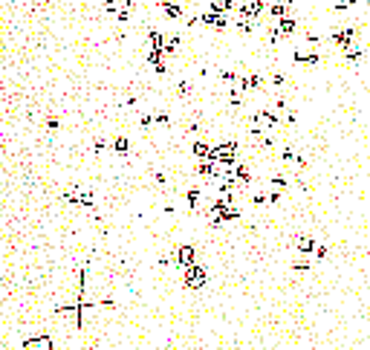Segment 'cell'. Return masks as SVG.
<instances>
[{"instance_id":"6da1fadb","label":"cell","mask_w":370,"mask_h":350,"mask_svg":"<svg viewBox=\"0 0 370 350\" xmlns=\"http://www.w3.org/2000/svg\"><path fill=\"white\" fill-rule=\"evenodd\" d=\"M205 278H208V272H205V267H200V264H194V267H188L183 272L185 289H200L202 283H205Z\"/></svg>"},{"instance_id":"7a4b0ae2","label":"cell","mask_w":370,"mask_h":350,"mask_svg":"<svg viewBox=\"0 0 370 350\" xmlns=\"http://www.w3.org/2000/svg\"><path fill=\"white\" fill-rule=\"evenodd\" d=\"M174 264L183 269H188V267H194L197 264V249L191 246V243H183V246H177V252H174Z\"/></svg>"},{"instance_id":"3957f363","label":"cell","mask_w":370,"mask_h":350,"mask_svg":"<svg viewBox=\"0 0 370 350\" xmlns=\"http://www.w3.org/2000/svg\"><path fill=\"white\" fill-rule=\"evenodd\" d=\"M200 23H205V26H211V29H226L229 26V15H223V12H214V9H202L200 15Z\"/></svg>"},{"instance_id":"277c9868","label":"cell","mask_w":370,"mask_h":350,"mask_svg":"<svg viewBox=\"0 0 370 350\" xmlns=\"http://www.w3.org/2000/svg\"><path fill=\"white\" fill-rule=\"evenodd\" d=\"M159 12L165 17H171V20H180V17L185 15V6H183V0H162V3H159Z\"/></svg>"},{"instance_id":"5b68a950","label":"cell","mask_w":370,"mask_h":350,"mask_svg":"<svg viewBox=\"0 0 370 350\" xmlns=\"http://www.w3.org/2000/svg\"><path fill=\"white\" fill-rule=\"evenodd\" d=\"M356 35H359V32H356V26H341V29L333 35V44H338V47L344 50V47H350V44L356 41Z\"/></svg>"},{"instance_id":"8992f818","label":"cell","mask_w":370,"mask_h":350,"mask_svg":"<svg viewBox=\"0 0 370 350\" xmlns=\"http://www.w3.org/2000/svg\"><path fill=\"white\" fill-rule=\"evenodd\" d=\"M211 150H214V142H208V139H197L194 145H191V153L197 156V159H211Z\"/></svg>"},{"instance_id":"52a82bcc","label":"cell","mask_w":370,"mask_h":350,"mask_svg":"<svg viewBox=\"0 0 370 350\" xmlns=\"http://www.w3.org/2000/svg\"><path fill=\"white\" fill-rule=\"evenodd\" d=\"M295 246H298L301 255H315V249H318V243L312 240V234H298V237H295Z\"/></svg>"},{"instance_id":"ba28073f","label":"cell","mask_w":370,"mask_h":350,"mask_svg":"<svg viewBox=\"0 0 370 350\" xmlns=\"http://www.w3.org/2000/svg\"><path fill=\"white\" fill-rule=\"evenodd\" d=\"M20 350H52V342L47 336H35V339H26Z\"/></svg>"},{"instance_id":"9c48e42d","label":"cell","mask_w":370,"mask_h":350,"mask_svg":"<svg viewBox=\"0 0 370 350\" xmlns=\"http://www.w3.org/2000/svg\"><path fill=\"white\" fill-rule=\"evenodd\" d=\"M362 58H365V50H362V44H350V47H344V61H347V64H359V61H362Z\"/></svg>"},{"instance_id":"30bf717a","label":"cell","mask_w":370,"mask_h":350,"mask_svg":"<svg viewBox=\"0 0 370 350\" xmlns=\"http://www.w3.org/2000/svg\"><path fill=\"white\" fill-rule=\"evenodd\" d=\"M249 183H252V174H249V165L237 162V168H235V185H237V188H246Z\"/></svg>"},{"instance_id":"8fae6325","label":"cell","mask_w":370,"mask_h":350,"mask_svg":"<svg viewBox=\"0 0 370 350\" xmlns=\"http://www.w3.org/2000/svg\"><path fill=\"white\" fill-rule=\"evenodd\" d=\"M289 12V6H286L284 0H275V3H269V17L278 23V20H284V17H289L286 15Z\"/></svg>"},{"instance_id":"7c38bea8","label":"cell","mask_w":370,"mask_h":350,"mask_svg":"<svg viewBox=\"0 0 370 350\" xmlns=\"http://www.w3.org/2000/svg\"><path fill=\"white\" fill-rule=\"evenodd\" d=\"M275 26H278L281 38H286V35H295V32H298V20H295V17H284V20H278Z\"/></svg>"},{"instance_id":"4fadbf2b","label":"cell","mask_w":370,"mask_h":350,"mask_svg":"<svg viewBox=\"0 0 370 350\" xmlns=\"http://www.w3.org/2000/svg\"><path fill=\"white\" fill-rule=\"evenodd\" d=\"M110 148H113V153H119V156H127V153H130V142H127V136H116V139L110 142Z\"/></svg>"},{"instance_id":"5bb4252c","label":"cell","mask_w":370,"mask_h":350,"mask_svg":"<svg viewBox=\"0 0 370 350\" xmlns=\"http://www.w3.org/2000/svg\"><path fill=\"white\" fill-rule=\"evenodd\" d=\"M81 194H84V188H78V185H72L64 191V200L72 203V206H81Z\"/></svg>"},{"instance_id":"9a60e30c","label":"cell","mask_w":370,"mask_h":350,"mask_svg":"<svg viewBox=\"0 0 370 350\" xmlns=\"http://www.w3.org/2000/svg\"><path fill=\"white\" fill-rule=\"evenodd\" d=\"M127 3H130V0H104V9H107L110 15H119V12H122Z\"/></svg>"},{"instance_id":"2e32d148","label":"cell","mask_w":370,"mask_h":350,"mask_svg":"<svg viewBox=\"0 0 370 350\" xmlns=\"http://www.w3.org/2000/svg\"><path fill=\"white\" fill-rule=\"evenodd\" d=\"M81 206H84V209H96V194H93V188H84V194H81Z\"/></svg>"},{"instance_id":"e0dca14e","label":"cell","mask_w":370,"mask_h":350,"mask_svg":"<svg viewBox=\"0 0 370 350\" xmlns=\"http://www.w3.org/2000/svg\"><path fill=\"white\" fill-rule=\"evenodd\" d=\"M180 50V35H168V44H165V55H174Z\"/></svg>"},{"instance_id":"ac0fdd59","label":"cell","mask_w":370,"mask_h":350,"mask_svg":"<svg viewBox=\"0 0 370 350\" xmlns=\"http://www.w3.org/2000/svg\"><path fill=\"white\" fill-rule=\"evenodd\" d=\"M153 125H162V128H168V125H171V116H168V113H153Z\"/></svg>"},{"instance_id":"d6986e66","label":"cell","mask_w":370,"mask_h":350,"mask_svg":"<svg viewBox=\"0 0 370 350\" xmlns=\"http://www.w3.org/2000/svg\"><path fill=\"white\" fill-rule=\"evenodd\" d=\"M272 185H275V191H284V188H286V177L275 174V177H272Z\"/></svg>"},{"instance_id":"ffe728a7","label":"cell","mask_w":370,"mask_h":350,"mask_svg":"<svg viewBox=\"0 0 370 350\" xmlns=\"http://www.w3.org/2000/svg\"><path fill=\"white\" fill-rule=\"evenodd\" d=\"M281 159H284V162H295V150H292L289 145H286V148L281 150Z\"/></svg>"},{"instance_id":"44dd1931","label":"cell","mask_w":370,"mask_h":350,"mask_svg":"<svg viewBox=\"0 0 370 350\" xmlns=\"http://www.w3.org/2000/svg\"><path fill=\"white\" fill-rule=\"evenodd\" d=\"M353 3H356V0H338V3L333 6V9H336V12H347V9H350Z\"/></svg>"},{"instance_id":"7402d4cb","label":"cell","mask_w":370,"mask_h":350,"mask_svg":"<svg viewBox=\"0 0 370 350\" xmlns=\"http://www.w3.org/2000/svg\"><path fill=\"white\" fill-rule=\"evenodd\" d=\"M44 125H47V131H55L61 122H58V116H47V119H44Z\"/></svg>"},{"instance_id":"603a6c76","label":"cell","mask_w":370,"mask_h":350,"mask_svg":"<svg viewBox=\"0 0 370 350\" xmlns=\"http://www.w3.org/2000/svg\"><path fill=\"white\" fill-rule=\"evenodd\" d=\"M177 93H180V96L191 93V81H180V84H177Z\"/></svg>"},{"instance_id":"cb8c5ba5","label":"cell","mask_w":370,"mask_h":350,"mask_svg":"<svg viewBox=\"0 0 370 350\" xmlns=\"http://www.w3.org/2000/svg\"><path fill=\"white\" fill-rule=\"evenodd\" d=\"M151 125H153V116H148V113L139 116V128H151Z\"/></svg>"},{"instance_id":"d4e9b609","label":"cell","mask_w":370,"mask_h":350,"mask_svg":"<svg viewBox=\"0 0 370 350\" xmlns=\"http://www.w3.org/2000/svg\"><path fill=\"white\" fill-rule=\"evenodd\" d=\"M275 110H278V113H281V110H286V99H284V96H278V99H275Z\"/></svg>"},{"instance_id":"484cf974","label":"cell","mask_w":370,"mask_h":350,"mask_svg":"<svg viewBox=\"0 0 370 350\" xmlns=\"http://www.w3.org/2000/svg\"><path fill=\"white\" fill-rule=\"evenodd\" d=\"M292 267L298 269V272H307V269H309V261H295Z\"/></svg>"},{"instance_id":"4316f807","label":"cell","mask_w":370,"mask_h":350,"mask_svg":"<svg viewBox=\"0 0 370 350\" xmlns=\"http://www.w3.org/2000/svg\"><path fill=\"white\" fill-rule=\"evenodd\" d=\"M104 148H107V142H104V139H96V145H93V150H96V153H101Z\"/></svg>"},{"instance_id":"83f0119b","label":"cell","mask_w":370,"mask_h":350,"mask_svg":"<svg viewBox=\"0 0 370 350\" xmlns=\"http://www.w3.org/2000/svg\"><path fill=\"white\" fill-rule=\"evenodd\" d=\"M315 258H321V261H327V246H321V243H318V249H315Z\"/></svg>"},{"instance_id":"f1b7e54d","label":"cell","mask_w":370,"mask_h":350,"mask_svg":"<svg viewBox=\"0 0 370 350\" xmlns=\"http://www.w3.org/2000/svg\"><path fill=\"white\" fill-rule=\"evenodd\" d=\"M272 84L281 87V84H284V72H275V75H272Z\"/></svg>"},{"instance_id":"f546056e","label":"cell","mask_w":370,"mask_h":350,"mask_svg":"<svg viewBox=\"0 0 370 350\" xmlns=\"http://www.w3.org/2000/svg\"><path fill=\"white\" fill-rule=\"evenodd\" d=\"M281 200V191H269V203H278Z\"/></svg>"}]
</instances>
